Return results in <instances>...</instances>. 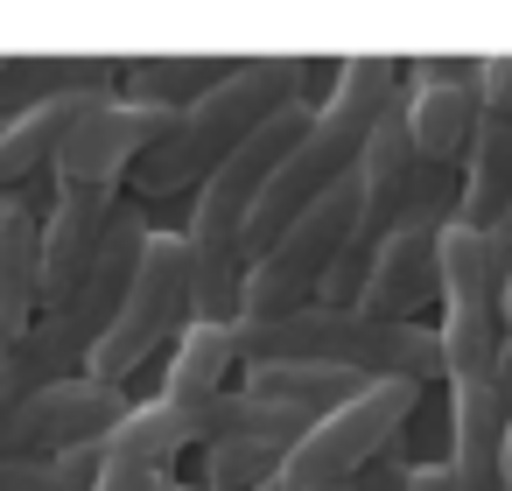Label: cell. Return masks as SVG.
I'll use <instances>...</instances> for the list:
<instances>
[{
  "mask_svg": "<svg viewBox=\"0 0 512 491\" xmlns=\"http://www.w3.org/2000/svg\"><path fill=\"white\" fill-rule=\"evenodd\" d=\"M169 120L176 113H141V106H120V99H99V106H85L71 127H64V141L50 148V183L57 190H113L120 197V183H127V169L169 134Z\"/></svg>",
  "mask_w": 512,
  "mask_h": 491,
  "instance_id": "obj_8",
  "label": "cell"
},
{
  "mask_svg": "<svg viewBox=\"0 0 512 491\" xmlns=\"http://www.w3.org/2000/svg\"><path fill=\"white\" fill-rule=\"evenodd\" d=\"M407 106V148L428 169H456L470 134H477V92H449V85H400Z\"/></svg>",
  "mask_w": 512,
  "mask_h": 491,
  "instance_id": "obj_15",
  "label": "cell"
},
{
  "mask_svg": "<svg viewBox=\"0 0 512 491\" xmlns=\"http://www.w3.org/2000/svg\"><path fill=\"white\" fill-rule=\"evenodd\" d=\"M183 302H190V260H183V239H176V232H148V246H141V260H134V281H127V295H120L106 337H99L92 358H85V379L127 393V379L183 330V316H190Z\"/></svg>",
  "mask_w": 512,
  "mask_h": 491,
  "instance_id": "obj_5",
  "label": "cell"
},
{
  "mask_svg": "<svg viewBox=\"0 0 512 491\" xmlns=\"http://www.w3.org/2000/svg\"><path fill=\"white\" fill-rule=\"evenodd\" d=\"M435 232L442 225H400L372 246L365 281L351 295L365 323H414L421 309H435Z\"/></svg>",
  "mask_w": 512,
  "mask_h": 491,
  "instance_id": "obj_11",
  "label": "cell"
},
{
  "mask_svg": "<svg viewBox=\"0 0 512 491\" xmlns=\"http://www.w3.org/2000/svg\"><path fill=\"white\" fill-rule=\"evenodd\" d=\"M344 491H407V463H400V456H379V463H365Z\"/></svg>",
  "mask_w": 512,
  "mask_h": 491,
  "instance_id": "obj_21",
  "label": "cell"
},
{
  "mask_svg": "<svg viewBox=\"0 0 512 491\" xmlns=\"http://www.w3.org/2000/svg\"><path fill=\"white\" fill-rule=\"evenodd\" d=\"M505 204H512V120L477 113V134H470V148L456 162V204H449V218L470 225V232H484Z\"/></svg>",
  "mask_w": 512,
  "mask_h": 491,
  "instance_id": "obj_14",
  "label": "cell"
},
{
  "mask_svg": "<svg viewBox=\"0 0 512 491\" xmlns=\"http://www.w3.org/2000/svg\"><path fill=\"white\" fill-rule=\"evenodd\" d=\"M92 491H197V484H183V477H169L155 463H99Z\"/></svg>",
  "mask_w": 512,
  "mask_h": 491,
  "instance_id": "obj_19",
  "label": "cell"
},
{
  "mask_svg": "<svg viewBox=\"0 0 512 491\" xmlns=\"http://www.w3.org/2000/svg\"><path fill=\"white\" fill-rule=\"evenodd\" d=\"M239 337V372L246 365H337L358 379H400V386H435L442 379V351L435 330L421 323H365L358 309H295V316H267V323H232Z\"/></svg>",
  "mask_w": 512,
  "mask_h": 491,
  "instance_id": "obj_3",
  "label": "cell"
},
{
  "mask_svg": "<svg viewBox=\"0 0 512 491\" xmlns=\"http://www.w3.org/2000/svg\"><path fill=\"white\" fill-rule=\"evenodd\" d=\"M498 449H505V393L491 379L449 386V456H442L449 491H505Z\"/></svg>",
  "mask_w": 512,
  "mask_h": 491,
  "instance_id": "obj_12",
  "label": "cell"
},
{
  "mask_svg": "<svg viewBox=\"0 0 512 491\" xmlns=\"http://www.w3.org/2000/svg\"><path fill=\"white\" fill-rule=\"evenodd\" d=\"M414 407H421V386L372 379V386H365V393H351L344 407L316 414V421L281 449L274 477H267V484H253V491H344L365 463H379V456L407 435Z\"/></svg>",
  "mask_w": 512,
  "mask_h": 491,
  "instance_id": "obj_4",
  "label": "cell"
},
{
  "mask_svg": "<svg viewBox=\"0 0 512 491\" xmlns=\"http://www.w3.org/2000/svg\"><path fill=\"white\" fill-rule=\"evenodd\" d=\"M197 491H204V484H197Z\"/></svg>",
  "mask_w": 512,
  "mask_h": 491,
  "instance_id": "obj_23",
  "label": "cell"
},
{
  "mask_svg": "<svg viewBox=\"0 0 512 491\" xmlns=\"http://www.w3.org/2000/svg\"><path fill=\"white\" fill-rule=\"evenodd\" d=\"M309 71H316L309 57H232L225 78H211V85L169 120V134L127 169L134 204H162V197L197 190L267 113H281L288 99H302V78H309Z\"/></svg>",
  "mask_w": 512,
  "mask_h": 491,
  "instance_id": "obj_2",
  "label": "cell"
},
{
  "mask_svg": "<svg viewBox=\"0 0 512 491\" xmlns=\"http://www.w3.org/2000/svg\"><path fill=\"white\" fill-rule=\"evenodd\" d=\"M232 365H239L232 323H183L176 351H169V372H162V400H211V393H225Z\"/></svg>",
  "mask_w": 512,
  "mask_h": 491,
  "instance_id": "obj_17",
  "label": "cell"
},
{
  "mask_svg": "<svg viewBox=\"0 0 512 491\" xmlns=\"http://www.w3.org/2000/svg\"><path fill=\"white\" fill-rule=\"evenodd\" d=\"M36 197L15 190V197H0V351H8L36 309H43V274H36Z\"/></svg>",
  "mask_w": 512,
  "mask_h": 491,
  "instance_id": "obj_13",
  "label": "cell"
},
{
  "mask_svg": "<svg viewBox=\"0 0 512 491\" xmlns=\"http://www.w3.org/2000/svg\"><path fill=\"white\" fill-rule=\"evenodd\" d=\"M113 190H57L50 204H43V218H36V274H43V309H64L78 288H85V274H92V260H99V239H106V225H113ZM36 309V316H43Z\"/></svg>",
  "mask_w": 512,
  "mask_h": 491,
  "instance_id": "obj_10",
  "label": "cell"
},
{
  "mask_svg": "<svg viewBox=\"0 0 512 491\" xmlns=\"http://www.w3.org/2000/svg\"><path fill=\"white\" fill-rule=\"evenodd\" d=\"M477 113L512 120V50L505 57H477Z\"/></svg>",
  "mask_w": 512,
  "mask_h": 491,
  "instance_id": "obj_20",
  "label": "cell"
},
{
  "mask_svg": "<svg viewBox=\"0 0 512 491\" xmlns=\"http://www.w3.org/2000/svg\"><path fill=\"white\" fill-rule=\"evenodd\" d=\"M351 218H358V183H330L309 211H295V225L260 253L246 260V281H239V323H267V316H295L316 302V281L323 267L337 260V246L351 239Z\"/></svg>",
  "mask_w": 512,
  "mask_h": 491,
  "instance_id": "obj_6",
  "label": "cell"
},
{
  "mask_svg": "<svg viewBox=\"0 0 512 491\" xmlns=\"http://www.w3.org/2000/svg\"><path fill=\"white\" fill-rule=\"evenodd\" d=\"M435 351H442V386L491 379L498 358V274L484 260V232L442 218L435 232Z\"/></svg>",
  "mask_w": 512,
  "mask_h": 491,
  "instance_id": "obj_7",
  "label": "cell"
},
{
  "mask_svg": "<svg viewBox=\"0 0 512 491\" xmlns=\"http://www.w3.org/2000/svg\"><path fill=\"white\" fill-rule=\"evenodd\" d=\"M498 477H505V491H512V400H505V449H498Z\"/></svg>",
  "mask_w": 512,
  "mask_h": 491,
  "instance_id": "obj_22",
  "label": "cell"
},
{
  "mask_svg": "<svg viewBox=\"0 0 512 491\" xmlns=\"http://www.w3.org/2000/svg\"><path fill=\"white\" fill-rule=\"evenodd\" d=\"M127 407L134 400L120 386H92V379L43 386V393H29V400H15L0 414V456H64V449L106 442V428Z\"/></svg>",
  "mask_w": 512,
  "mask_h": 491,
  "instance_id": "obj_9",
  "label": "cell"
},
{
  "mask_svg": "<svg viewBox=\"0 0 512 491\" xmlns=\"http://www.w3.org/2000/svg\"><path fill=\"white\" fill-rule=\"evenodd\" d=\"M232 57H120L113 99L141 106V113H183L211 78H225Z\"/></svg>",
  "mask_w": 512,
  "mask_h": 491,
  "instance_id": "obj_16",
  "label": "cell"
},
{
  "mask_svg": "<svg viewBox=\"0 0 512 491\" xmlns=\"http://www.w3.org/2000/svg\"><path fill=\"white\" fill-rule=\"evenodd\" d=\"M393 92H400V57H344L330 71V92L309 106L302 141L281 155V169L267 176V190L253 197V211L239 225V260H260L295 225V211H309L330 183H344L358 169V148Z\"/></svg>",
  "mask_w": 512,
  "mask_h": 491,
  "instance_id": "obj_1",
  "label": "cell"
},
{
  "mask_svg": "<svg viewBox=\"0 0 512 491\" xmlns=\"http://www.w3.org/2000/svg\"><path fill=\"white\" fill-rule=\"evenodd\" d=\"M281 463V449H260V442H218L204 449V491H253L267 484Z\"/></svg>",
  "mask_w": 512,
  "mask_h": 491,
  "instance_id": "obj_18",
  "label": "cell"
}]
</instances>
